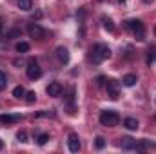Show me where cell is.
Wrapping results in <instances>:
<instances>
[{
    "instance_id": "cell-27",
    "label": "cell",
    "mask_w": 156,
    "mask_h": 154,
    "mask_svg": "<svg viewBox=\"0 0 156 154\" xmlns=\"http://www.w3.org/2000/svg\"><path fill=\"white\" fill-rule=\"evenodd\" d=\"M0 29H2V24H0Z\"/></svg>"
},
{
    "instance_id": "cell-9",
    "label": "cell",
    "mask_w": 156,
    "mask_h": 154,
    "mask_svg": "<svg viewBox=\"0 0 156 154\" xmlns=\"http://www.w3.org/2000/svg\"><path fill=\"white\" fill-rule=\"evenodd\" d=\"M56 56H58V60H60L62 64H67V62H69V51H67L66 47H58V49H56Z\"/></svg>"
},
{
    "instance_id": "cell-1",
    "label": "cell",
    "mask_w": 156,
    "mask_h": 154,
    "mask_svg": "<svg viewBox=\"0 0 156 154\" xmlns=\"http://www.w3.org/2000/svg\"><path fill=\"white\" fill-rule=\"evenodd\" d=\"M111 56V49L105 45V44H96L93 49H91V60L94 64H100L104 60H107Z\"/></svg>"
},
{
    "instance_id": "cell-7",
    "label": "cell",
    "mask_w": 156,
    "mask_h": 154,
    "mask_svg": "<svg viewBox=\"0 0 156 154\" xmlns=\"http://www.w3.org/2000/svg\"><path fill=\"white\" fill-rule=\"evenodd\" d=\"M67 143H69V151H71V152H78V151H80V140H78V136L75 134V132L69 134Z\"/></svg>"
},
{
    "instance_id": "cell-10",
    "label": "cell",
    "mask_w": 156,
    "mask_h": 154,
    "mask_svg": "<svg viewBox=\"0 0 156 154\" xmlns=\"http://www.w3.org/2000/svg\"><path fill=\"white\" fill-rule=\"evenodd\" d=\"M123 125H125L129 131H136V129L140 127V123H138L136 118H125V120H123Z\"/></svg>"
},
{
    "instance_id": "cell-20",
    "label": "cell",
    "mask_w": 156,
    "mask_h": 154,
    "mask_svg": "<svg viewBox=\"0 0 156 154\" xmlns=\"http://www.w3.org/2000/svg\"><path fill=\"white\" fill-rule=\"evenodd\" d=\"M47 140H49V134H45V132L37 136V142H38V145H45V143H47Z\"/></svg>"
},
{
    "instance_id": "cell-12",
    "label": "cell",
    "mask_w": 156,
    "mask_h": 154,
    "mask_svg": "<svg viewBox=\"0 0 156 154\" xmlns=\"http://www.w3.org/2000/svg\"><path fill=\"white\" fill-rule=\"evenodd\" d=\"M122 149H136V142L133 140V138H129V136H125V138H122Z\"/></svg>"
},
{
    "instance_id": "cell-29",
    "label": "cell",
    "mask_w": 156,
    "mask_h": 154,
    "mask_svg": "<svg viewBox=\"0 0 156 154\" xmlns=\"http://www.w3.org/2000/svg\"><path fill=\"white\" fill-rule=\"evenodd\" d=\"M147 2H149V0H147Z\"/></svg>"
},
{
    "instance_id": "cell-2",
    "label": "cell",
    "mask_w": 156,
    "mask_h": 154,
    "mask_svg": "<svg viewBox=\"0 0 156 154\" xmlns=\"http://www.w3.org/2000/svg\"><path fill=\"white\" fill-rule=\"evenodd\" d=\"M100 123L104 127H116L118 123H120V116L115 111H104L100 114Z\"/></svg>"
},
{
    "instance_id": "cell-15",
    "label": "cell",
    "mask_w": 156,
    "mask_h": 154,
    "mask_svg": "<svg viewBox=\"0 0 156 154\" xmlns=\"http://www.w3.org/2000/svg\"><path fill=\"white\" fill-rule=\"evenodd\" d=\"M18 7L22 11H31L33 9V2L31 0H18Z\"/></svg>"
},
{
    "instance_id": "cell-24",
    "label": "cell",
    "mask_w": 156,
    "mask_h": 154,
    "mask_svg": "<svg viewBox=\"0 0 156 154\" xmlns=\"http://www.w3.org/2000/svg\"><path fill=\"white\" fill-rule=\"evenodd\" d=\"M94 145H96V149H104V147H105V140H104L102 136H96V142H94Z\"/></svg>"
},
{
    "instance_id": "cell-13",
    "label": "cell",
    "mask_w": 156,
    "mask_h": 154,
    "mask_svg": "<svg viewBox=\"0 0 156 154\" xmlns=\"http://www.w3.org/2000/svg\"><path fill=\"white\" fill-rule=\"evenodd\" d=\"M133 35H134V38L136 40H144L145 38V27H144V24H140V26L133 31Z\"/></svg>"
},
{
    "instance_id": "cell-4",
    "label": "cell",
    "mask_w": 156,
    "mask_h": 154,
    "mask_svg": "<svg viewBox=\"0 0 156 154\" xmlns=\"http://www.w3.org/2000/svg\"><path fill=\"white\" fill-rule=\"evenodd\" d=\"M27 33H29L31 38H37V40H42L44 37H45L44 27L38 26V24H29V26H27Z\"/></svg>"
},
{
    "instance_id": "cell-6",
    "label": "cell",
    "mask_w": 156,
    "mask_h": 154,
    "mask_svg": "<svg viewBox=\"0 0 156 154\" xmlns=\"http://www.w3.org/2000/svg\"><path fill=\"white\" fill-rule=\"evenodd\" d=\"M22 120V114H2L0 116V125H11Z\"/></svg>"
},
{
    "instance_id": "cell-8",
    "label": "cell",
    "mask_w": 156,
    "mask_h": 154,
    "mask_svg": "<svg viewBox=\"0 0 156 154\" xmlns=\"http://www.w3.org/2000/svg\"><path fill=\"white\" fill-rule=\"evenodd\" d=\"M107 93H109V98H111V100H116V98H118L116 83H115L113 80H107Z\"/></svg>"
},
{
    "instance_id": "cell-18",
    "label": "cell",
    "mask_w": 156,
    "mask_h": 154,
    "mask_svg": "<svg viewBox=\"0 0 156 154\" xmlns=\"http://www.w3.org/2000/svg\"><path fill=\"white\" fill-rule=\"evenodd\" d=\"M16 51L18 53H27L29 51V44L27 42H18L16 44Z\"/></svg>"
},
{
    "instance_id": "cell-19",
    "label": "cell",
    "mask_w": 156,
    "mask_h": 154,
    "mask_svg": "<svg viewBox=\"0 0 156 154\" xmlns=\"http://www.w3.org/2000/svg\"><path fill=\"white\" fill-rule=\"evenodd\" d=\"M16 140H18L20 143H26V142H27V132H26V131H18V132H16Z\"/></svg>"
},
{
    "instance_id": "cell-3",
    "label": "cell",
    "mask_w": 156,
    "mask_h": 154,
    "mask_svg": "<svg viewBox=\"0 0 156 154\" xmlns=\"http://www.w3.org/2000/svg\"><path fill=\"white\" fill-rule=\"evenodd\" d=\"M26 73H27V78H29V80H38V78L42 76V69H40L38 62L31 58V60L27 62V69H26Z\"/></svg>"
},
{
    "instance_id": "cell-26",
    "label": "cell",
    "mask_w": 156,
    "mask_h": 154,
    "mask_svg": "<svg viewBox=\"0 0 156 154\" xmlns=\"http://www.w3.org/2000/svg\"><path fill=\"white\" fill-rule=\"evenodd\" d=\"M2 147H4V142H2V140H0V151H2Z\"/></svg>"
},
{
    "instance_id": "cell-14",
    "label": "cell",
    "mask_w": 156,
    "mask_h": 154,
    "mask_svg": "<svg viewBox=\"0 0 156 154\" xmlns=\"http://www.w3.org/2000/svg\"><path fill=\"white\" fill-rule=\"evenodd\" d=\"M136 82H138L136 75H125V76H123V85H127V87H133Z\"/></svg>"
},
{
    "instance_id": "cell-21",
    "label": "cell",
    "mask_w": 156,
    "mask_h": 154,
    "mask_svg": "<svg viewBox=\"0 0 156 154\" xmlns=\"http://www.w3.org/2000/svg\"><path fill=\"white\" fill-rule=\"evenodd\" d=\"M104 27L107 31H115V26H113V20L111 18H104Z\"/></svg>"
},
{
    "instance_id": "cell-16",
    "label": "cell",
    "mask_w": 156,
    "mask_h": 154,
    "mask_svg": "<svg viewBox=\"0 0 156 154\" xmlns=\"http://www.w3.org/2000/svg\"><path fill=\"white\" fill-rule=\"evenodd\" d=\"M140 24H142L140 20H127V22H125V29H129V31H134V29H136Z\"/></svg>"
},
{
    "instance_id": "cell-23",
    "label": "cell",
    "mask_w": 156,
    "mask_h": 154,
    "mask_svg": "<svg viewBox=\"0 0 156 154\" xmlns=\"http://www.w3.org/2000/svg\"><path fill=\"white\" fill-rule=\"evenodd\" d=\"M26 100H27L29 103H33V102L37 100V93H35V91H29V93H26Z\"/></svg>"
},
{
    "instance_id": "cell-17",
    "label": "cell",
    "mask_w": 156,
    "mask_h": 154,
    "mask_svg": "<svg viewBox=\"0 0 156 154\" xmlns=\"http://www.w3.org/2000/svg\"><path fill=\"white\" fill-rule=\"evenodd\" d=\"M13 96H15V98H22V96H26L24 87H22V85H16V87L13 89Z\"/></svg>"
},
{
    "instance_id": "cell-11",
    "label": "cell",
    "mask_w": 156,
    "mask_h": 154,
    "mask_svg": "<svg viewBox=\"0 0 156 154\" xmlns=\"http://www.w3.org/2000/svg\"><path fill=\"white\" fill-rule=\"evenodd\" d=\"M149 149H154V143L149 142V140H142L140 143H136V149L134 151H149Z\"/></svg>"
},
{
    "instance_id": "cell-28",
    "label": "cell",
    "mask_w": 156,
    "mask_h": 154,
    "mask_svg": "<svg viewBox=\"0 0 156 154\" xmlns=\"http://www.w3.org/2000/svg\"><path fill=\"white\" fill-rule=\"evenodd\" d=\"M154 33H156V27H154Z\"/></svg>"
},
{
    "instance_id": "cell-5",
    "label": "cell",
    "mask_w": 156,
    "mask_h": 154,
    "mask_svg": "<svg viewBox=\"0 0 156 154\" xmlns=\"http://www.w3.org/2000/svg\"><path fill=\"white\" fill-rule=\"evenodd\" d=\"M47 94L49 96H53V98H56V96H60L62 93H64V85L60 83V82H53V83H49L47 85Z\"/></svg>"
},
{
    "instance_id": "cell-22",
    "label": "cell",
    "mask_w": 156,
    "mask_h": 154,
    "mask_svg": "<svg viewBox=\"0 0 156 154\" xmlns=\"http://www.w3.org/2000/svg\"><path fill=\"white\" fill-rule=\"evenodd\" d=\"M5 85H7V76H5V73L0 71V91L5 89Z\"/></svg>"
},
{
    "instance_id": "cell-25",
    "label": "cell",
    "mask_w": 156,
    "mask_h": 154,
    "mask_svg": "<svg viewBox=\"0 0 156 154\" xmlns=\"http://www.w3.org/2000/svg\"><path fill=\"white\" fill-rule=\"evenodd\" d=\"M9 37H11V38H15V37H18V31H11V33H9Z\"/></svg>"
}]
</instances>
